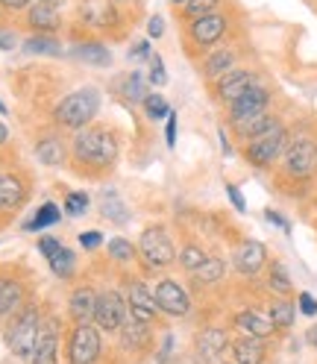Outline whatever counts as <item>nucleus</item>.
<instances>
[{
  "mask_svg": "<svg viewBox=\"0 0 317 364\" xmlns=\"http://www.w3.org/2000/svg\"><path fill=\"white\" fill-rule=\"evenodd\" d=\"M74 156L82 165L109 168L118 159V141L109 129H80L74 139Z\"/></svg>",
  "mask_w": 317,
  "mask_h": 364,
  "instance_id": "f257e3e1",
  "label": "nucleus"
},
{
  "mask_svg": "<svg viewBox=\"0 0 317 364\" xmlns=\"http://www.w3.org/2000/svg\"><path fill=\"white\" fill-rule=\"evenodd\" d=\"M97 109H100V95H97V88L88 85V88L74 91V95H68L56 106V121L68 129H82L97 115Z\"/></svg>",
  "mask_w": 317,
  "mask_h": 364,
  "instance_id": "f03ea898",
  "label": "nucleus"
},
{
  "mask_svg": "<svg viewBox=\"0 0 317 364\" xmlns=\"http://www.w3.org/2000/svg\"><path fill=\"white\" fill-rule=\"evenodd\" d=\"M285 147H288V129L282 124H274L270 129H264L262 135H256V139L247 141L244 159L253 168H270L285 153Z\"/></svg>",
  "mask_w": 317,
  "mask_h": 364,
  "instance_id": "7ed1b4c3",
  "label": "nucleus"
},
{
  "mask_svg": "<svg viewBox=\"0 0 317 364\" xmlns=\"http://www.w3.org/2000/svg\"><path fill=\"white\" fill-rule=\"evenodd\" d=\"M38 332H41L38 311L30 306V309H24V311L15 317L12 326H9V332H6V341H9L12 353L21 355V358L33 355V350H36V344H38Z\"/></svg>",
  "mask_w": 317,
  "mask_h": 364,
  "instance_id": "20e7f679",
  "label": "nucleus"
},
{
  "mask_svg": "<svg viewBox=\"0 0 317 364\" xmlns=\"http://www.w3.org/2000/svg\"><path fill=\"white\" fill-rule=\"evenodd\" d=\"M285 173L291 179H311L317 173V144L311 139L288 141V147H285Z\"/></svg>",
  "mask_w": 317,
  "mask_h": 364,
  "instance_id": "39448f33",
  "label": "nucleus"
},
{
  "mask_svg": "<svg viewBox=\"0 0 317 364\" xmlns=\"http://www.w3.org/2000/svg\"><path fill=\"white\" fill-rule=\"evenodd\" d=\"M226 27H230V18L220 15V12H209V15H200V18H191L188 24V36L197 48H215V44L226 36Z\"/></svg>",
  "mask_w": 317,
  "mask_h": 364,
  "instance_id": "423d86ee",
  "label": "nucleus"
},
{
  "mask_svg": "<svg viewBox=\"0 0 317 364\" xmlns=\"http://www.w3.org/2000/svg\"><path fill=\"white\" fill-rule=\"evenodd\" d=\"M141 256L153 264V267H168L176 262V253H173V244L168 238V232L162 230V226H150V230H144L141 235Z\"/></svg>",
  "mask_w": 317,
  "mask_h": 364,
  "instance_id": "0eeeda50",
  "label": "nucleus"
},
{
  "mask_svg": "<svg viewBox=\"0 0 317 364\" xmlns=\"http://www.w3.org/2000/svg\"><path fill=\"white\" fill-rule=\"evenodd\" d=\"M259 82V77L250 71V68H232V71H226L223 77H217L215 82V91H217V100L220 103H235L241 95H247L253 85Z\"/></svg>",
  "mask_w": 317,
  "mask_h": 364,
  "instance_id": "6e6552de",
  "label": "nucleus"
},
{
  "mask_svg": "<svg viewBox=\"0 0 317 364\" xmlns=\"http://www.w3.org/2000/svg\"><path fill=\"white\" fill-rule=\"evenodd\" d=\"M71 364H95L100 355V335L92 323H80L71 335V347H68Z\"/></svg>",
  "mask_w": 317,
  "mask_h": 364,
  "instance_id": "1a4fd4ad",
  "label": "nucleus"
},
{
  "mask_svg": "<svg viewBox=\"0 0 317 364\" xmlns=\"http://www.w3.org/2000/svg\"><path fill=\"white\" fill-rule=\"evenodd\" d=\"M153 297H156L158 311H165V314H171V317H183V314H188V309H191L188 294L183 291V285H176L173 279H162V282H158L156 291H153Z\"/></svg>",
  "mask_w": 317,
  "mask_h": 364,
  "instance_id": "9d476101",
  "label": "nucleus"
},
{
  "mask_svg": "<svg viewBox=\"0 0 317 364\" xmlns=\"http://www.w3.org/2000/svg\"><path fill=\"white\" fill-rule=\"evenodd\" d=\"M232 264L235 270L241 273V277H256V273L267 264V250L262 241H253V238H247L235 247V253H232Z\"/></svg>",
  "mask_w": 317,
  "mask_h": 364,
  "instance_id": "9b49d317",
  "label": "nucleus"
},
{
  "mask_svg": "<svg viewBox=\"0 0 317 364\" xmlns=\"http://www.w3.org/2000/svg\"><path fill=\"white\" fill-rule=\"evenodd\" d=\"M267 103H270V91L256 82L247 95H241L235 103H230V124H238L244 118H253L259 112H267Z\"/></svg>",
  "mask_w": 317,
  "mask_h": 364,
  "instance_id": "f8f14e48",
  "label": "nucleus"
},
{
  "mask_svg": "<svg viewBox=\"0 0 317 364\" xmlns=\"http://www.w3.org/2000/svg\"><path fill=\"white\" fill-rule=\"evenodd\" d=\"M124 311L127 303L118 291H103L97 297V309H95V321L100 329H121L124 326Z\"/></svg>",
  "mask_w": 317,
  "mask_h": 364,
  "instance_id": "ddd939ff",
  "label": "nucleus"
},
{
  "mask_svg": "<svg viewBox=\"0 0 317 364\" xmlns=\"http://www.w3.org/2000/svg\"><path fill=\"white\" fill-rule=\"evenodd\" d=\"M129 311H132L135 321H141V323H150L156 317V311H158L156 297L141 282H132V288H129Z\"/></svg>",
  "mask_w": 317,
  "mask_h": 364,
  "instance_id": "4468645a",
  "label": "nucleus"
},
{
  "mask_svg": "<svg viewBox=\"0 0 317 364\" xmlns=\"http://www.w3.org/2000/svg\"><path fill=\"white\" fill-rule=\"evenodd\" d=\"M235 326L247 335H253V338H270L276 332L274 321H270V314H262V311H253V309H247V311H238L235 314Z\"/></svg>",
  "mask_w": 317,
  "mask_h": 364,
  "instance_id": "2eb2a0df",
  "label": "nucleus"
},
{
  "mask_svg": "<svg viewBox=\"0 0 317 364\" xmlns=\"http://www.w3.org/2000/svg\"><path fill=\"white\" fill-rule=\"evenodd\" d=\"M232 358L235 364H264V338H253V335H247V338H238L232 341Z\"/></svg>",
  "mask_w": 317,
  "mask_h": 364,
  "instance_id": "dca6fc26",
  "label": "nucleus"
},
{
  "mask_svg": "<svg viewBox=\"0 0 317 364\" xmlns=\"http://www.w3.org/2000/svg\"><path fill=\"white\" fill-rule=\"evenodd\" d=\"M226 347H230V335H226L223 329H217V326H209V329H203L200 335H197V353L203 355V358H217Z\"/></svg>",
  "mask_w": 317,
  "mask_h": 364,
  "instance_id": "f3484780",
  "label": "nucleus"
},
{
  "mask_svg": "<svg viewBox=\"0 0 317 364\" xmlns=\"http://www.w3.org/2000/svg\"><path fill=\"white\" fill-rule=\"evenodd\" d=\"M33 364H56V321L41 326L38 344L33 350Z\"/></svg>",
  "mask_w": 317,
  "mask_h": 364,
  "instance_id": "a211bd4d",
  "label": "nucleus"
},
{
  "mask_svg": "<svg viewBox=\"0 0 317 364\" xmlns=\"http://www.w3.org/2000/svg\"><path fill=\"white\" fill-rule=\"evenodd\" d=\"M235 50H230V48H215L209 56H206V62H203V77H209V80H217V77H223L226 71H232L235 68Z\"/></svg>",
  "mask_w": 317,
  "mask_h": 364,
  "instance_id": "6ab92c4d",
  "label": "nucleus"
},
{
  "mask_svg": "<svg viewBox=\"0 0 317 364\" xmlns=\"http://www.w3.org/2000/svg\"><path fill=\"white\" fill-rule=\"evenodd\" d=\"M274 124H279L276 115H270V112H259V115H253V118H244V121L232 124V129H235L238 139L250 141V139H256V135H262L264 129H270Z\"/></svg>",
  "mask_w": 317,
  "mask_h": 364,
  "instance_id": "aec40b11",
  "label": "nucleus"
},
{
  "mask_svg": "<svg viewBox=\"0 0 317 364\" xmlns=\"http://www.w3.org/2000/svg\"><path fill=\"white\" fill-rule=\"evenodd\" d=\"M95 309H97L95 291H88V288L74 291V297H71V317L77 323H92L95 321Z\"/></svg>",
  "mask_w": 317,
  "mask_h": 364,
  "instance_id": "412c9836",
  "label": "nucleus"
},
{
  "mask_svg": "<svg viewBox=\"0 0 317 364\" xmlns=\"http://www.w3.org/2000/svg\"><path fill=\"white\" fill-rule=\"evenodd\" d=\"M59 24H62V18H59L56 6H50V4H36V6L30 9V27H33V30L53 33V30H59Z\"/></svg>",
  "mask_w": 317,
  "mask_h": 364,
  "instance_id": "4be33fe9",
  "label": "nucleus"
},
{
  "mask_svg": "<svg viewBox=\"0 0 317 364\" xmlns=\"http://www.w3.org/2000/svg\"><path fill=\"white\" fill-rule=\"evenodd\" d=\"M24 200V186L12 173H0V209H15Z\"/></svg>",
  "mask_w": 317,
  "mask_h": 364,
  "instance_id": "5701e85b",
  "label": "nucleus"
},
{
  "mask_svg": "<svg viewBox=\"0 0 317 364\" xmlns=\"http://www.w3.org/2000/svg\"><path fill=\"white\" fill-rule=\"evenodd\" d=\"M100 212H103V218L112 220V223H127V220H129V212H127V206H124V200L118 197V191H112V188H106L103 197H100Z\"/></svg>",
  "mask_w": 317,
  "mask_h": 364,
  "instance_id": "b1692460",
  "label": "nucleus"
},
{
  "mask_svg": "<svg viewBox=\"0 0 317 364\" xmlns=\"http://www.w3.org/2000/svg\"><path fill=\"white\" fill-rule=\"evenodd\" d=\"M223 270H226L223 259H217V256H206V262H203V264L194 270V282H197V285H215V282H220Z\"/></svg>",
  "mask_w": 317,
  "mask_h": 364,
  "instance_id": "393cba45",
  "label": "nucleus"
},
{
  "mask_svg": "<svg viewBox=\"0 0 317 364\" xmlns=\"http://www.w3.org/2000/svg\"><path fill=\"white\" fill-rule=\"evenodd\" d=\"M21 297H24V291L15 279H0V317L15 311L21 306Z\"/></svg>",
  "mask_w": 317,
  "mask_h": 364,
  "instance_id": "a878e982",
  "label": "nucleus"
},
{
  "mask_svg": "<svg viewBox=\"0 0 317 364\" xmlns=\"http://www.w3.org/2000/svg\"><path fill=\"white\" fill-rule=\"evenodd\" d=\"M82 62H88V65H100V68H106V65H112V53L103 48V44H97V41H85V44H77V50H74Z\"/></svg>",
  "mask_w": 317,
  "mask_h": 364,
  "instance_id": "bb28decb",
  "label": "nucleus"
},
{
  "mask_svg": "<svg viewBox=\"0 0 317 364\" xmlns=\"http://www.w3.org/2000/svg\"><path fill=\"white\" fill-rule=\"evenodd\" d=\"M36 156L41 159V165L48 168H59L65 162V147L59 139H44L38 147H36Z\"/></svg>",
  "mask_w": 317,
  "mask_h": 364,
  "instance_id": "cd10ccee",
  "label": "nucleus"
},
{
  "mask_svg": "<svg viewBox=\"0 0 317 364\" xmlns=\"http://www.w3.org/2000/svg\"><path fill=\"white\" fill-rule=\"evenodd\" d=\"M294 317H297V306H294L288 297L274 300V306H270V321H274L276 329H291Z\"/></svg>",
  "mask_w": 317,
  "mask_h": 364,
  "instance_id": "c85d7f7f",
  "label": "nucleus"
},
{
  "mask_svg": "<svg viewBox=\"0 0 317 364\" xmlns=\"http://www.w3.org/2000/svg\"><path fill=\"white\" fill-rule=\"evenodd\" d=\"M82 18H85L92 27H106L109 21L115 18V12H112V6L103 4V0H88V4L82 6Z\"/></svg>",
  "mask_w": 317,
  "mask_h": 364,
  "instance_id": "c756f323",
  "label": "nucleus"
},
{
  "mask_svg": "<svg viewBox=\"0 0 317 364\" xmlns=\"http://www.w3.org/2000/svg\"><path fill=\"white\" fill-rule=\"evenodd\" d=\"M121 335H124V347H129V350H141L144 344H147V323H141V321H132L121 329Z\"/></svg>",
  "mask_w": 317,
  "mask_h": 364,
  "instance_id": "7c9ffc66",
  "label": "nucleus"
},
{
  "mask_svg": "<svg viewBox=\"0 0 317 364\" xmlns=\"http://www.w3.org/2000/svg\"><path fill=\"white\" fill-rule=\"evenodd\" d=\"M24 50L27 53H38V56H62L59 41H53L50 36H33V38H27Z\"/></svg>",
  "mask_w": 317,
  "mask_h": 364,
  "instance_id": "2f4dec72",
  "label": "nucleus"
},
{
  "mask_svg": "<svg viewBox=\"0 0 317 364\" xmlns=\"http://www.w3.org/2000/svg\"><path fill=\"white\" fill-rule=\"evenodd\" d=\"M59 218H62V215H59V206H56V203H44V206L36 212V218L27 223V230L38 232V230H44V226H53Z\"/></svg>",
  "mask_w": 317,
  "mask_h": 364,
  "instance_id": "473e14b6",
  "label": "nucleus"
},
{
  "mask_svg": "<svg viewBox=\"0 0 317 364\" xmlns=\"http://www.w3.org/2000/svg\"><path fill=\"white\" fill-rule=\"evenodd\" d=\"M74 253H71V250H68V247H59L56 250V256H50L48 262H50V267H53V273H56V277H71V273H74Z\"/></svg>",
  "mask_w": 317,
  "mask_h": 364,
  "instance_id": "72a5a7b5",
  "label": "nucleus"
},
{
  "mask_svg": "<svg viewBox=\"0 0 317 364\" xmlns=\"http://www.w3.org/2000/svg\"><path fill=\"white\" fill-rule=\"evenodd\" d=\"M267 285L274 288L276 294H288V291H291V277H288L285 264H279V262H274V264H270V273H267Z\"/></svg>",
  "mask_w": 317,
  "mask_h": 364,
  "instance_id": "f704fd0d",
  "label": "nucleus"
},
{
  "mask_svg": "<svg viewBox=\"0 0 317 364\" xmlns=\"http://www.w3.org/2000/svg\"><path fill=\"white\" fill-rule=\"evenodd\" d=\"M220 4H223V0H188V4L183 6V12H186V18H200V15L217 12Z\"/></svg>",
  "mask_w": 317,
  "mask_h": 364,
  "instance_id": "c9c22d12",
  "label": "nucleus"
},
{
  "mask_svg": "<svg viewBox=\"0 0 317 364\" xmlns=\"http://www.w3.org/2000/svg\"><path fill=\"white\" fill-rule=\"evenodd\" d=\"M144 109H147V118H153V121L171 115V106L165 103L162 95H147V97H144Z\"/></svg>",
  "mask_w": 317,
  "mask_h": 364,
  "instance_id": "e433bc0d",
  "label": "nucleus"
},
{
  "mask_svg": "<svg viewBox=\"0 0 317 364\" xmlns=\"http://www.w3.org/2000/svg\"><path fill=\"white\" fill-rule=\"evenodd\" d=\"M203 262H206V253H203L200 247H194V244H188V247H183V253H179V264H183L186 270H197Z\"/></svg>",
  "mask_w": 317,
  "mask_h": 364,
  "instance_id": "4c0bfd02",
  "label": "nucleus"
},
{
  "mask_svg": "<svg viewBox=\"0 0 317 364\" xmlns=\"http://www.w3.org/2000/svg\"><path fill=\"white\" fill-rule=\"evenodd\" d=\"M109 256L115 259V262H132L135 259V247L124 238H112L109 241Z\"/></svg>",
  "mask_w": 317,
  "mask_h": 364,
  "instance_id": "58836bf2",
  "label": "nucleus"
},
{
  "mask_svg": "<svg viewBox=\"0 0 317 364\" xmlns=\"http://www.w3.org/2000/svg\"><path fill=\"white\" fill-rule=\"evenodd\" d=\"M65 212L71 215V218L85 215V212H88V194H82V191H71V194L65 197Z\"/></svg>",
  "mask_w": 317,
  "mask_h": 364,
  "instance_id": "ea45409f",
  "label": "nucleus"
},
{
  "mask_svg": "<svg viewBox=\"0 0 317 364\" xmlns=\"http://www.w3.org/2000/svg\"><path fill=\"white\" fill-rule=\"evenodd\" d=\"M124 97H129V100H139L141 95H144V82H141V74L139 71H132L127 80H124Z\"/></svg>",
  "mask_w": 317,
  "mask_h": 364,
  "instance_id": "a19ab883",
  "label": "nucleus"
},
{
  "mask_svg": "<svg viewBox=\"0 0 317 364\" xmlns=\"http://www.w3.org/2000/svg\"><path fill=\"white\" fill-rule=\"evenodd\" d=\"M150 82L153 85H165L168 82V74H165V62H162V56H150Z\"/></svg>",
  "mask_w": 317,
  "mask_h": 364,
  "instance_id": "79ce46f5",
  "label": "nucleus"
},
{
  "mask_svg": "<svg viewBox=\"0 0 317 364\" xmlns=\"http://www.w3.org/2000/svg\"><path fill=\"white\" fill-rule=\"evenodd\" d=\"M80 244H82L85 250H97V247L103 244V235H100L97 230H88V232L80 235Z\"/></svg>",
  "mask_w": 317,
  "mask_h": 364,
  "instance_id": "37998d69",
  "label": "nucleus"
},
{
  "mask_svg": "<svg viewBox=\"0 0 317 364\" xmlns=\"http://www.w3.org/2000/svg\"><path fill=\"white\" fill-rule=\"evenodd\" d=\"M62 244L56 241V238H50V235H44L41 241H38V250H41V256L44 259H50V256H56V250H59Z\"/></svg>",
  "mask_w": 317,
  "mask_h": 364,
  "instance_id": "c03bdc74",
  "label": "nucleus"
},
{
  "mask_svg": "<svg viewBox=\"0 0 317 364\" xmlns=\"http://www.w3.org/2000/svg\"><path fill=\"white\" fill-rule=\"evenodd\" d=\"M226 197H230L235 212H247V203H244V194L238 191V186H226Z\"/></svg>",
  "mask_w": 317,
  "mask_h": 364,
  "instance_id": "a18cd8bd",
  "label": "nucleus"
},
{
  "mask_svg": "<svg viewBox=\"0 0 317 364\" xmlns=\"http://www.w3.org/2000/svg\"><path fill=\"white\" fill-rule=\"evenodd\" d=\"M300 311H303L306 317H314V314H317V300L311 297L308 291H303V294H300Z\"/></svg>",
  "mask_w": 317,
  "mask_h": 364,
  "instance_id": "49530a36",
  "label": "nucleus"
},
{
  "mask_svg": "<svg viewBox=\"0 0 317 364\" xmlns=\"http://www.w3.org/2000/svg\"><path fill=\"white\" fill-rule=\"evenodd\" d=\"M165 141H168V147H173V144H176V115H173V112L168 115V127H165Z\"/></svg>",
  "mask_w": 317,
  "mask_h": 364,
  "instance_id": "de8ad7c7",
  "label": "nucleus"
},
{
  "mask_svg": "<svg viewBox=\"0 0 317 364\" xmlns=\"http://www.w3.org/2000/svg\"><path fill=\"white\" fill-rule=\"evenodd\" d=\"M264 218H267L270 223H274V226H279V230H282V232H288V230H291V223H288V220H285L282 215H276L274 209H267V212H264Z\"/></svg>",
  "mask_w": 317,
  "mask_h": 364,
  "instance_id": "09e8293b",
  "label": "nucleus"
},
{
  "mask_svg": "<svg viewBox=\"0 0 317 364\" xmlns=\"http://www.w3.org/2000/svg\"><path fill=\"white\" fill-rule=\"evenodd\" d=\"M147 30H150V36H153V38H158V36L165 33V18H162V15H153V18H150V27H147Z\"/></svg>",
  "mask_w": 317,
  "mask_h": 364,
  "instance_id": "8fccbe9b",
  "label": "nucleus"
},
{
  "mask_svg": "<svg viewBox=\"0 0 317 364\" xmlns=\"http://www.w3.org/2000/svg\"><path fill=\"white\" fill-rule=\"evenodd\" d=\"M150 56V44L147 41H139L135 48L129 50V59H147Z\"/></svg>",
  "mask_w": 317,
  "mask_h": 364,
  "instance_id": "3c124183",
  "label": "nucleus"
},
{
  "mask_svg": "<svg viewBox=\"0 0 317 364\" xmlns=\"http://www.w3.org/2000/svg\"><path fill=\"white\" fill-rule=\"evenodd\" d=\"M0 6H6V9H27L30 0H0Z\"/></svg>",
  "mask_w": 317,
  "mask_h": 364,
  "instance_id": "603ef678",
  "label": "nucleus"
},
{
  "mask_svg": "<svg viewBox=\"0 0 317 364\" xmlns=\"http://www.w3.org/2000/svg\"><path fill=\"white\" fill-rule=\"evenodd\" d=\"M15 48V38L9 33H0V50H12Z\"/></svg>",
  "mask_w": 317,
  "mask_h": 364,
  "instance_id": "864d4df0",
  "label": "nucleus"
},
{
  "mask_svg": "<svg viewBox=\"0 0 317 364\" xmlns=\"http://www.w3.org/2000/svg\"><path fill=\"white\" fill-rule=\"evenodd\" d=\"M306 338H308V344H311V347H317V326H311Z\"/></svg>",
  "mask_w": 317,
  "mask_h": 364,
  "instance_id": "5fc2aeb1",
  "label": "nucleus"
},
{
  "mask_svg": "<svg viewBox=\"0 0 317 364\" xmlns=\"http://www.w3.org/2000/svg\"><path fill=\"white\" fill-rule=\"evenodd\" d=\"M6 135H9V132H6V127H4V124H0V144H4V141H6Z\"/></svg>",
  "mask_w": 317,
  "mask_h": 364,
  "instance_id": "6e6d98bb",
  "label": "nucleus"
},
{
  "mask_svg": "<svg viewBox=\"0 0 317 364\" xmlns=\"http://www.w3.org/2000/svg\"><path fill=\"white\" fill-rule=\"evenodd\" d=\"M38 4H50V6H59V4H65V0H38Z\"/></svg>",
  "mask_w": 317,
  "mask_h": 364,
  "instance_id": "4d7b16f0",
  "label": "nucleus"
},
{
  "mask_svg": "<svg viewBox=\"0 0 317 364\" xmlns=\"http://www.w3.org/2000/svg\"><path fill=\"white\" fill-rule=\"evenodd\" d=\"M171 4H176V6H186V4H188V0H171Z\"/></svg>",
  "mask_w": 317,
  "mask_h": 364,
  "instance_id": "13d9d810",
  "label": "nucleus"
},
{
  "mask_svg": "<svg viewBox=\"0 0 317 364\" xmlns=\"http://www.w3.org/2000/svg\"><path fill=\"white\" fill-rule=\"evenodd\" d=\"M4 112H6V106H4V103H0V115H4Z\"/></svg>",
  "mask_w": 317,
  "mask_h": 364,
  "instance_id": "bf43d9fd",
  "label": "nucleus"
},
{
  "mask_svg": "<svg viewBox=\"0 0 317 364\" xmlns=\"http://www.w3.org/2000/svg\"><path fill=\"white\" fill-rule=\"evenodd\" d=\"M232 364H235V361H232Z\"/></svg>",
  "mask_w": 317,
  "mask_h": 364,
  "instance_id": "052dcab7",
  "label": "nucleus"
}]
</instances>
